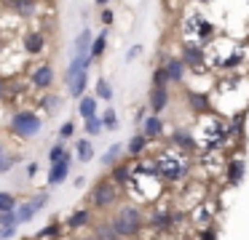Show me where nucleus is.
<instances>
[{
  "instance_id": "nucleus-1",
  "label": "nucleus",
  "mask_w": 249,
  "mask_h": 240,
  "mask_svg": "<svg viewBox=\"0 0 249 240\" xmlns=\"http://www.w3.org/2000/svg\"><path fill=\"white\" fill-rule=\"evenodd\" d=\"M156 171L166 181H179V179H185V174H188V158L182 155L179 147H172V149H166V152L158 158Z\"/></svg>"
},
{
  "instance_id": "nucleus-2",
  "label": "nucleus",
  "mask_w": 249,
  "mask_h": 240,
  "mask_svg": "<svg viewBox=\"0 0 249 240\" xmlns=\"http://www.w3.org/2000/svg\"><path fill=\"white\" fill-rule=\"evenodd\" d=\"M113 227H115V232L121 235V240L140 235V229H142V211H140V208H134V206L118 208V213L113 216Z\"/></svg>"
},
{
  "instance_id": "nucleus-3",
  "label": "nucleus",
  "mask_w": 249,
  "mask_h": 240,
  "mask_svg": "<svg viewBox=\"0 0 249 240\" xmlns=\"http://www.w3.org/2000/svg\"><path fill=\"white\" fill-rule=\"evenodd\" d=\"M8 128H11L17 136H22V139H33V136H38V133H40L43 120H40V115H38V112H33V110H17L11 115Z\"/></svg>"
},
{
  "instance_id": "nucleus-4",
  "label": "nucleus",
  "mask_w": 249,
  "mask_h": 240,
  "mask_svg": "<svg viewBox=\"0 0 249 240\" xmlns=\"http://www.w3.org/2000/svg\"><path fill=\"white\" fill-rule=\"evenodd\" d=\"M115 197H118L115 181L113 179H102V181H97L94 190H91V206L97 208V211H107V208L115 203Z\"/></svg>"
},
{
  "instance_id": "nucleus-5",
  "label": "nucleus",
  "mask_w": 249,
  "mask_h": 240,
  "mask_svg": "<svg viewBox=\"0 0 249 240\" xmlns=\"http://www.w3.org/2000/svg\"><path fill=\"white\" fill-rule=\"evenodd\" d=\"M179 59L188 69H204L209 64V56H206L204 46H196V43H182L179 46Z\"/></svg>"
},
{
  "instance_id": "nucleus-6",
  "label": "nucleus",
  "mask_w": 249,
  "mask_h": 240,
  "mask_svg": "<svg viewBox=\"0 0 249 240\" xmlns=\"http://www.w3.org/2000/svg\"><path fill=\"white\" fill-rule=\"evenodd\" d=\"M54 80H56V72H54V64H51V62L35 64L33 72H30V85L38 88V91H51Z\"/></svg>"
},
{
  "instance_id": "nucleus-7",
  "label": "nucleus",
  "mask_w": 249,
  "mask_h": 240,
  "mask_svg": "<svg viewBox=\"0 0 249 240\" xmlns=\"http://www.w3.org/2000/svg\"><path fill=\"white\" fill-rule=\"evenodd\" d=\"M46 46H49V37L40 30H30L22 35V51L27 53V56H40V53L46 51Z\"/></svg>"
},
{
  "instance_id": "nucleus-8",
  "label": "nucleus",
  "mask_w": 249,
  "mask_h": 240,
  "mask_svg": "<svg viewBox=\"0 0 249 240\" xmlns=\"http://www.w3.org/2000/svg\"><path fill=\"white\" fill-rule=\"evenodd\" d=\"M169 104H172V94H169V88H153L147 91V110L153 112V115H161L163 110H169Z\"/></svg>"
},
{
  "instance_id": "nucleus-9",
  "label": "nucleus",
  "mask_w": 249,
  "mask_h": 240,
  "mask_svg": "<svg viewBox=\"0 0 249 240\" xmlns=\"http://www.w3.org/2000/svg\"><path fill=\"white\" fill-rule=\"evenodd\" d=\"M3 5L19 19H33L40 8V0H3Z\"/></svg>"
},
{
  "instance_id": "nucleus-10",
  "label": "nucleus",
  "mask_w": 249,
  "mask_h": 240,
  "mask_svg": "<svg viewBox=\"0 0 249 240\" xmlns=\"http://www.w3.org/2000/svg\"><path fill=\"white\" fill-rule=\"evenodd\" d=\"M161 67L166 69L169 83H172V85H182V83H185V78H188V67L182 64V59H179V56H169V59H163Z\"/></svg>"
},
{
  "instance_id": "nucleus-11",
  "label": "nucleus",
  "mask_w": 249,
  "mask_h": 240,
  "mask_svg": "<svg viewBox=\"0 0 249 240\" xmlns=\"http://www.w3.org/2000/svg\"><path fill=\"white\" fill-rule=\"evenodd\" d=\"M91 40H94V32L89 30V27H83V30L78 32V37L72 40L70 53L72 56H89V51H91Z\"/></svg>"
},
{
  "instance_id": "nucleus-12",
  "label": "nucleus",
  "mask_w": 249,
  "mask_h": 240,
  "mask_svg": "<svg viewBox=\"0 0 249 240\" xmlns=\"http://www.w3.org/2000/svg\"><path fill=\"white\" fill-rule=\"evenodd\" d=\"M70 160H72V155L67 152L65 158L59 160V163H51V171H49V184H51V187L62 184V181L67 179V174H70Z\"/></svg>"
},
{
  "instance_id": "nucleus-13",
  "label": "nucleus",
  "mask_w": 249,
  "mask_h": 240,
  "mask_svg": "<svg viewBox=\"0 0 249 240\" xmlns=\"http://www.w3.org/2000/svg\"><path fill=\"white\" fill-rule=\"evenodd\" d=\"M140 131L145 133V136L150 139V142H153V139H158V136H161V133H163V123H161V115H153V112H150V115H145V120L140 123Z\"/></svg>"
},
{
  "instance_id": "nucleus-14",
  "label": "nucleus",
  "mask_w": 249,
  "mask_h": 240,
  "mask_svg": "<svg viewBox=\"0 0 249 240\" xmlns=\"http://www.w3.org/2000/svg\"><path fill=\"white\" fill-rule=\"evenodd\" d=\"M97 96L94 94H83L81 99H78V115L83 117V120H89V117L97 115Z\"/></svg>"
},
{
  "instance_id": "nucleus-15",
  "label": "nucleus",
  "mask_w": 249,
  "mask_h": 240,
  "mask_svg": "<svg viewBox=\"0 0 249 240\" xmlns=\"http://www.w3.org/2000/svg\"><path fill=\"white\" fill-rule=\"evenodd\" d=\"M105 51H107V27H105L99 35H94L91 40V51H89V56L94 59V62H99V59L105 56Z\"/></svg>"
},
{
  "instance_id": "nucleus-16",
  "label": "nucleus",
  "mask_w": 249,
  "mask_h": 240,
  "mask_svg": "<svg viewBox=\"0 0 249 240\" xmlns=\"http://www.w3.org/2000/svg\"><path fill=\"white\" fill-rule=\"evenodd\" d=\"M86 88H89V69H83V72L78 75L70 85H67V94H70L72 99H81V96L86 94Z\"/></svg>"
},
{
  "instance_id": "nucleus-17",
  "label": "nucleus",
  "mask_w": 249,
  "mask_h": 240,
  "mask_svg": "<svg viewBox=\"0 0 249 240\" xmlns=\"http://www.w3.org/2000/svg\"><path fill=\"white\" fill-rule=\"evenodd\" d=\"M35 206L30 200H24V203H17V208H14V216H17V224H27V222H33L35 219Z\"/></svg>"
},
{
  "instance_id": "nucleus-18",
  "label": "nucleus",
  "mask_w": 249,
  "mask_h": 240,
  "mask_svg": "<svg viewBox=\"0 0 249 240\" xmlns=\"http://www.w3.org/2000/svg\"><path fill=\"white\" fill-rule=\"evenodd\" d=\"M188 104H190V110H196V112H209L212 101H209V96H206V94L188 91Z\"/></svg>"
},
{
  "instance_id": "nucleus-19",
  "label": "nucleus",
  "mask_w": 249,
  "mask_h": 240,
  "mask_svg": "<svg viewBox=\"0 0 249 240\" xmlns=\"http://www.w3.org/2000/svg\"><path fill=\"white\" fill-rule=\"evenodd\" d=\"M59 104H62V96L59 94L43 91V96H40V107L46 110V115H56V112H59Z\"/></svg>"
},
{
  "instance_id": "nucleus-20",
  "label": "nucleus",
  "mask_w": 249,
  "mask_h": 240,
  "mask_svg": "<svg viewBox=\"0 0 249 240\" xmlns=\"http://www.w3.org/2000/svg\"><path fill=\"white\" fill-rule=\"evenodd\" d=\"M94 238L97 240H121V235L115 232L113 222H97V227H94Z\"/></svg>"
},
{
  "instance_id": "nucleus-21",
  "label": "nucleus",
  "mask_w": 249,
  "mask_h": 240,
  "mask_svg": "<svg viewBox=\"0 0 249 240\" xmlns=\"http://www.w3.org/2000/svg\"><path fill=\"white\" fill-rule=\"evenodd\" d=\"M89 222H91V211H89V208H78L72 216H67V227L70 229H81V227H86Z\"/></svg>"
},
{
  "instance_id": "nucleus-22",
  "label": "nucleus",
  "mask_w": 249,
  "mask_h": 240,
  "mask_svg": "<svg viewBox=\"0 0 249 240\" xmlns=\"http://www.w3.org/2000/svg\"><path fill=\"white\" fill-rule=\"evenodd\" d=\"M172 147H179V149H193V133H188L185 128H177L172 133Z\"/></svg>"
},
{
  "instance_id": "nucleus-23",
  "label": "nucleus",
  "mask_w": 249,
  "mask_h": 240,
  "mask_svg": "<svg viewBox=\"0 0 249 240\" xmlns=\"http://www.w3.org/2000/svg\"><path fill=\"white\" fill-rule=\"evenodd\" d=\"M244 168H247V165H244V160H231V163H228V181H231L233 187L241 184V179H244Z\"/></svg>"
},
{
  "instance_id": "nucleus-24",
  "label": "nucleus",
  "mask_w": 249,
  "mask_h": 240,
  "mask_svg": "<svg viewBox=\"0 0 249 240\" xmlns=\"http://www.w3.org/2000/svg\"><path fill=\"white\" fill-rule=\"evenodd\" d=\"M147 144H150V139H147L142 131L134 133V136L129 139V155H134V158H137V155H142L147 149Z\"/></svg>"
},
{
  "instance_id": "nucleus-25",
  "label": "nucleus",
  "mask_w": 249,
  "mask_h": 240,
  "mask_svg": "<svg viewBox=\"0 0 249 240\" xmlns=\"http://www.w3.org/2000/svg\"><path fill=\"white\" fill-rule=\"evenodd\" d=\"M150 85L153 88H169V75H166V69L158 64V67H153V75H150Z\"/></svg>"
},
{
  "instance_id": "nucleus-26",
  "label": "nucleus",
  "mask_w": 249,
  "mask_h": 240,
  "mask_svg": "<svg viewBox=\"0 0 249 240\" xmlns=\"http://www.w3.org/2000/svg\"><path fill=\"white\" fill-rule=\"evenodd\" d=\"M94 96L102 101H113V85H110L107 78H99L97 80V91H94Z\"/></svg>"
},
{
  "instance_id": "nucleus-27",
  "label": "nucleus",
  "mask_w": 249,
  "mask_h": 240,
  "mask_svg": "<svg viewBox=\"0 0 249 240\" xmlns=\"http://www.w3.org/2000/svg\"><path fill=\"white\" fill-rule=\"evenodd\" d=\"M121 155H124V144H110L107 152L102 155V165H115Z\"/></svg>"
},
{
  "instance_id": "nucleus-28",
  "label": "nucleus",
  "mask_w": 249,
  "mask_h": 240,
  "mask_svg": "<svg viewBox=\"0 0 249 240\" xmlns=\"http://www.w3.org/2000/svg\"><path fill=\"white\" fill-rule=\"evenodd\" d=\"M131 179V168L126 163H115L113 165V181H118V184H129Z\"/></svg>"
},
{
  "instance_id": "nucleus-29",
  "label": "nucleus",
  "mask_w": 249,
  "mask_h": 240,
  "mask_svg": "<svg viewBox=\"0 0 249 240\" xmlns=\"http://www.w3.org/2000/svg\"><path fill=\"white\" fill-rule=\"evenodd\" d=\"M59 235H62V224L59 222H51L49 227H43L35 238H38V240H56Z\"/></svg>"
},
{
  "instance_id": "nucleus-30",
  "label": "nucleus",
  "mask_w": 249,
  "mask_h": 240,
  "mask_svg": "<svg viewBox=\"0 0 249 240\" xmlns=\"http://www.w3.org/2000/svg\"><path fill=\"white\" fill-rule=\"evenodd\" d=\"M75 149H78V160H81V163L94 160V147H91V142H89V139H81Z\"/></svg>"
},
{
  "instance_id": "nucleus-31",
  "label": "nucleus",
  "mask_w": 249,
  "mask_h": 240,
  "mask_svg": "<svg viewBox=\"0 0 249 240\" xmlns=\"http://www.w3.org/2000/svg\"><path fill=\"white\" fill-rule=\"evenodd\" d=\"M102 128H107V131H118V115H115L113 107H107V110L102 112Z\"/></svg>"
},
{
  "instance_id": "nucleus-32",
  "label": "nucleus",
  "mask_w": 249,
  "mask_h": 240,
  "mask_svg": "<svg viewBox=\"0 0 249 240\" xmlns=\"http://www.w3.org/2000/svg\"><path fill=\"white\" fill-rule=\"evenodd\" d=\"M83 123H86V133H89V136H99V133L105 131V128H102V117H99V115L89 117V120H83Z\"/></svg>"
},
{
  "instance_id": "nucleus-33",
  "label": "nucleus",
  "mask_w": 249,
  "mask_h": 240,
  "mask_svg": "<svg viewBox=\"0 0 249 240\" xmlns=\"http://www.w3.org/2000/svg\"><path fill=\"white\" fill-rule=\"evenodd\" d=\"M67 155V147H65V142H59V144H54V147L49 149V163H59L62 158Z\"/></svg>"
},
{
  "instance_id": "nucleus-34",
  "label": "nucleus",
  "mask_w": 249,
  "mask_h": 240,
  "mask_svg": "<svg viewBox=\"0 0 249 240\" xmlns=\"http://www.w3.org/2000/svg\"><path fill=\"white\" fill-rule=\"evenodd\" d=\"M17 208V197L8 195V192H0V213L3 211H14Z\"/></svg>"
},
{
  "instance_id": "nucleus-35",
  "label": "nucleus",
  "mask_w": 249,
  "mask_h": 240,
  "mask_svg": "<svg viewBox=\"0 0 249 240\" xmlns=\"http://www.w3.org/2000/svg\"><path fill=\"white\" fill-rule=\"evenodd\" d=\"M72 133H75V123H72V120H65V123H62V128H59V142H67Z\"/></svg>"
},
{
  "instance_id": "nucleus-36",
  "label": "nucleus",
  "mask_w": 249,
  "mask_h": 240,
  "mask_svg": "<svg viewBox=\"0 0 249 240\" xmlns=\"http://www.w3.org/2000/svg\"><path fill=\"white\" fill-rule=\"evenodd\" d=\"M49 200H51V195H49V192H38V195H35L30 203L35 206V211H40V208H46V206H49Z\"/></svg>"
},
{
  "instance_id": "nucleus-37",
  "label": "nucleus",
  "mask_w": 249,
  "mask_h": 240,
  "mask_svg": "<svg viewBox=\"0 0 249 240\" xmlns=\"http://www.w3.org/2000/svg\"><path fill=\"white\" fill-rule=\"evenodd\" d=\"M115 21V14H113V8H107V5H105L102 11H99V24L102 27H110Z\"/></svg>"
},
{
  "instance_id": "nucleus-38",
  "label": "nucleus",
  "mask_w": 249,
  "mask_h": 240,
  "mask_svg": "<svg viewBox=\"0 0 249 240\" xmlns=\"http://www.w3.org/2000/svg\"><path fill=\"white\" fill-rule=\"evenodd\" d=\"M0 227H19L14 211H3V213H0Z\"/></svg>"
},
{
  "instance_id": "nucleus-39",
  "label": "nucleus",
  "mask_w": 249,
  "mask_h": 240,
  "mask_svg": "<svg viewBox=\"0 0 249 240\" xmlns=\"http://www.w3.org/2000/svg\"><path fill=\"white\" fill-rule=\"evenodd\" d=\"M14 163H17L14 158H8V155H3V158H0V174H8V171L14 168Z\"/></svg>"
},
{
  "instance_id": "nucleus-40",
  "label": "nucleus",
  "mask_w": 249,
  "mask_h": 240,
  "mask_svg": "<svg viewBox=\"0 0 249 240\" xmlns=\"http://www.w3.org/2000/svg\"><path fill=\"white\" fill-rule=\"evenodd\" d=\"M137 56H142V46H140V43H134V46L126 51V62H134Z\"/></svg>"
},
{
  "instance_id": "nucleus-41",
  "label": "nucleus",
  "mask_w": 249,
  "mask_h": 240,
  "mask_svg": "<svg viewBox=\"0 0 249 240\" xmlns=\"http://www.w3.org/2000/svg\"><path fill=\"white\" fill-rule=\"evenodd\" d=\"M201 240H217V232H212V229H206V232H201Z\"/></svg>"
},
{
  "instance_id": "nucleus-42",
  "label": "nucleus",
  "mask_w": 249,
  "mask_h": 240,
  "mask_svg": "<svg viewBox=\"0 0 249 240\" xmlns=\"http://www.w3.org/2000/svg\"><path fill=\"white\" fill-rule=\"evenodd\" d=\"M35 174H38V163H30L27 165V176H35Z\"/></svg>"
},
{
  "instance_id": "nucleus-43",
  "label": "nucleus",
  "mask_w": 249,
  "mask_h": 240,
  "mask_svg": "<svg viewBox=\"0 0 249 240\" xmlns=\"http://www.w3.org/2000/svg\"><path fill=\"white\" fill-rule=\"evenodd\" d=\"M94 3H97L99 8H105V5H110V0H94Z\"/></svg>"
},
{
  "instance_id": "nucleus-44",
  "label": "nucleus",
  "mask_w": 249,
  "mask_h": 240,
  "mask_svg": "<svg viewBox=\"0 0 249 240\" xmlns=\"http://www.w3.org/2000/svg\"><path fill=\"white\" fill-rule=\"evenodd\" d=\"M3 96H6V83L0 80V99H3Z\"/></svg>"
},
{
  "instance_id": "nucleus-45",
  "label": "nucleus",
  "mask_w": 249,
  "mask_h": 240,
  "mask_svg": "<svg viewBox=\"0 0 249 240\" xmlns=\"http://www.w3.org/2000/svg\"><path fill=\"white\" fill-rule=\"evenodd\" d=\"M78 240H97L94 235H83V238H78Z\"/></svg>"
},
{
  "instance_id": "nucleus-46",
  "label": "nucleus",
  "mask_w": 249,
  "mask_h": 240,
  "mask_svg": "<svg viewBox=\"0 0 249 240\" xmlns=\"http://www.w3.org/2000/svg\"><path fill=\"white\" fill-rule=\"evenodd\" d=\"M3 155H6V147H3V142H0V158H3Z\"/></svg>"
},
{
  "instance_id": "nucleus-47",
  "label": "nucleus",
  "mask_w": 249,
  "mask_h": 240,
  "mask_svg": "<svg viewBox=\"0 0 249 240\" xmlns=\"http://www.w3.org/2000/svg\"><path fill=\"white\" fill-rule=\"evenodd\" d=\"M201 3H204V0H201Z\"/></svg>"
}]
</instances>
